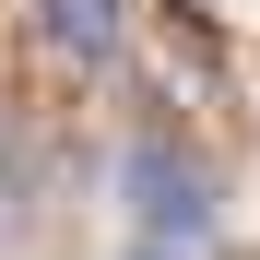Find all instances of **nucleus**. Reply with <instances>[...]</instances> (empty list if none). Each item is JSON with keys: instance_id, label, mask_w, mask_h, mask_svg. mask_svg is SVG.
Here are the masks:
<instances>
[{"instance_id": "nucleus-3", "label": "nucleus", "mask_w": 260, "mask_h": 260, "mask_svg": "<svg viewBox=\"0 0 260 260\" xmlns=\"http://www.w3.org/2000/svg\"><path fill=\"white\" fill-rule=\"evenodd\" d=\"M24 237H36V154L0 130V260H12Z\"/></svg>"}, {"instance_id": "nucleus-4", "label": "nucleus", "mask_w": 260, "mask_h": 260, "mask_svg": "<svg viewBox=\"0 0 260 260\" xmlns=\"http://www.w3.org/2000/svg\"><path fill=\"white\" fill-rule=\"evenodd\" d=\"M130 260H201V248H166V237H130Z\"/></svg>"}, {"instance_id": "nucleus-2", "label": "nucleus", "mask_w": 260, "mask_h": 260, "mask_svg": "<svg viewBox=\"0 0 260 260\" xmlns=\"http://www.w3.org/2000/svg\"><path fill=\"white\" fill-rule=\"evenodd\" d=\"M36 36H48L59 71H107L118 36H130V12H118V0H36Z\"/></svg>"}, {"instance_id": "nucleus-1", "label": "nucleus", "mask_w": 260, "mask_h": 260, "mask_svg": "<svg viewBox=\"0 0 260 260\" xmlns=\"http://www.w3.org/2000/svg\"><path fill=\"white\" fill-rule=\"evenodd\" d=\"M118 213L130 237H166V248H201L213 213H225V189H213V166L189 142H166V130H142V142L118 154Z\"/></svg>"}]
</instances>
